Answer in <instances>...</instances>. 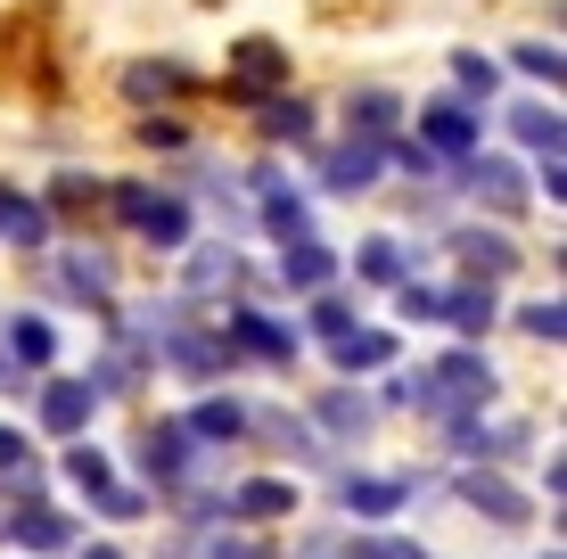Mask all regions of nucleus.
<instances>
[{
    "label": "nucleus",
    "mask_w": 567,
    "mask_h": 559,
    "mask_svg": "<svg viewBox=\"0 0 567 559\" xmlns=\"http://www.w3.org/2000/svg\"><path fill=\"white\" fill-rule=\"evenodd\" d=\"M9 345H17V362H50V345H58V338H50V321H33V313H25V321L9 330Z\"/></svg>",
    "instance_id": "5701e85b"
},
{
    "label": "nucleus",
    "mask_w": 567,
    "mask_h": 559,
    "mask_svg": "<svg viewBox=\"0 0 567 559\" xmlns=\"http://www.w3.org/2000/svg\"><path fill=\"white\" fill-rule=\"evenodd\" d=\"M230 330H239V345H256V354H271V362L297 354V330H280V321H264V313H239Z\"/></svg>",
    "instance_id": "4468645a"
},
{
    "label": "nucleus",
    "mask_w": 567,
    "mask_h": 559,
    "mask_svg": "<svg viewBox=\"0 0 567 559\" xmlns=\"http://www.w3.org/2000/svg\"><path fill=\"white\" fill-rule=\"evenodd\" d=\"M386 354H395L386 330H338V371H379Z\"/></svg>",
    "instance_id": "9d476101"
},
{
    "label": "nucleus",
    "mask_w": 567,
    "mask_h": 559,
    "mask_svg": "<svg viewBox=\"0 0 567 559\" xmlns=\"http://www.w3.org/2000/svg\"><path fill=\"white\" fill-rule=\"evenodd\" d=\"M264 428H271V436H280V445H297V453H321V445H312V428H305V420H280V412H271V420H264Z\"/></svg>",
    "instance_id": "7c9ffc66"
},
{
    "label": "nucleus",
    "mask_w": 567,
    "mask_h": 559,
    "mask_svg": "<svg viewBox=\"0 0 567 559\" xmlns=\"http://www.w3.org/2000/svg\"><path fill=\"white\" fill-rule=\"evenodd\" d=\"M354 559H427V551L403 544V535H370V544H354Z\"/></svg>",
    "instance_id": "bb28decb"
},
{
    "label": "nucleus",
    "mask_w": 567,
    "mask_h": 559,
    "mask_svg": "<svg viewBox=\"0 0 567 559\" xmlns=\"http://www.w3.org/2000/svg\"><path fill=\"white\" fill-rule=\"evenodd\" d=\"M100 510H107V518H141V494H132V486H107Z\"/></svg>",
    "instance_id": "c9c22d12"
},
{
    "label": "nucleus",
    "mask_w": 567,
    "mask_h": 559,
    "mask_svg": "<svg viewBox=\"0 0 567 559\" xmlns=\"http://www.w3.org/2000/svg\"><path fill=\"white\" fill-rule=\"evenodd\" d=\"M485 395H494V371H485V354H444L436 371L420 379V387H403V403H420V412H436V420L485 412Z\"/></svg>",
    "instance_id": "f257e3e1"
},
{
    "label": "nucleus",
    "mask_w": 567,
    "mask_h": 559,
    "mask_svg": "<svg viewBox=\"0 0 567 559\" xmlns=\"http://www.w3.org/2000/svg\"><path fill=\"white\" fill-rule=\"evenodd\" d=\"M551 559H559V551H551Z\"/></svg>",
    "instance_id": "ea45409f"
},
{
    "label": "nucleus",
    "mask_w": 567,
    "mask_h": 559,
    "mask_svg": "<svg viewBox=\"0 0 567 559\" xmlns=\"http://www.w3.org/2000/svg\"><path fill=\"white\" fill-rule=\"evenodd\" d=\"M280 272H288V288H321V280H329V247H321V239H297V247L280 256Z\"/></svg>",
    "instance_id": "2eb2a0df"
},
{
    "label": "nucleus",
    "mask_w": 567,
    "mask_h": 559,
    "mask_svg": "<svg viewBox=\"0 0 567 559\" xmlns=\"http://www.w3.org/2000/svg\"><path fill=\"white\" fill-rule=\"evenodd\" d=\"M362 272H370V280H412V256H403L395 239H370V247H362Z\"/></svg>",
    "instance_id": "aec40b11"
},
{
    "label": "nucleus",
    "mask_w": 567,
    "mask_h": 559,
    "mask_svg": "<svg viewBox=\"0 0 567 559\" xmlns=\"http://www.w3.org/2000/svg\"><path fill=\"white\" fill-rule=\"evenodd\" d=\"M148 477H189L198 469V445H189V420H173V428H148Z\"/></svg>",
    "instance_id": "20e7f679"
},
{
    "label": "nucleus",
    "mask_w": 567,
    "mask_h": 559,
    "mask_svg": "<svg viewBox=\"0 0 567 559\" xmlns=\"http://www.w3.org/2000/svg\"><path fill=\"white\" fill-rule=\"evenodd\" d=\"M83 559H124V551H107V544H100V551H83Z\"/></svg>",
    "instance_id": "58836bf2"
},
{
    "label": "nucleus",
    "mask_w": 567,
    "mask_h": 559,
    "mask_svg": "<svg viewBox=\"0 0 567 559\" xmlns=\"http://www.w3.org/2000/svg\"><path fill=\"white\" fill-rule=\"evenodd\" d=\"M420 141H427V148H436V157H461V148H468V141H477V115H468L461 100H436V107H427V115H420Z\"/></svg>",
    "instance_id": "7ed1b4c3"
},
{
    "label": "nucleus",
    "mask_w": 567,
    "mask_h": 559,
    "mask_svg": "<svg viewBox=\"0 0 567 559\" xmlns=\"http://www.w3.org/2000/svg\"><path fill=\"white\" fill-rule=\"evenodd\" d=\"M91 420V379H58V387L42 395V428H58V436H74Z\"/></svg>",
    "instance_id": "423d86ee"
},
{
    "label": "nucleus",
    "mask_w": 567,
    "mask_h": 559,
    "mask_svg": "<svg viewBox=\"0 0 567 559\" xmlns=\"http://www.w3.org/2000/svg\"><path fill=\"white\" fill-rule=\"evenodd\" d=\"M0 230H17V239H42V206H25V189H0Z\"/></svg>",
    "instance_id": "6ab92c4d"
},
{
    "label": "nucleus",
    "mask_w": 567,
    "mask_h": 559,
    "mask_svg": "<svg viewBox=\"0 0 567 559\" xmlns=\"http://www.w3.org/2000/svg\"><path fill=\"white\" fill-rule=\"evenodd\" d=\"M288 74V50H271V42H239V83L256 91V83H280Z\"/></svg>",
    "instance_id": "f3484780"
},
{
    "label": "nucleus",
    "mask_w": 567,
    "mask_h": 559,
    "mask_svg": "<svg viewBox=\"0 0 567 559\" xmlns=\"http://www.w3.org/2000/svg\"><path fill=\"white\" fill-rule=\"evenodd\" d=\"M461 503L485 510V518H502V527H518V518H526V503L502 486V477H461Z\"/></svg>",
    "instance_id": "0eeeda50"
},
{
    "label": "nucleus",
    "mask_w": 567,
    "mask_h": 559,
    "mask_svg": "<svg viewBox=\"0 0 567 559\" xmlns=\"http://www.w3.org/2000/svg\"><path fill=\"white\" fill-rule=\"evenodd\" d=\"M115 215L141 222L156 247H182V239H189V215H182L173 198H156V189H115Z\"/></svg>",
    "instance_id": "f03ea898"
},
{
    "label": "nucleus",
    "mask_w": 567,
    "mask_h": 559,
    "mask_svg": "<svg viewBox=\"0 0 567 559\" xmlns=\"http://www.w3.org/2000/svg\"><path fill=\"white\" fill-rule=\"evenodd\" d=\"M124 91H141V100H148V91H182V66H132Z\"/></svg>",
    "instance_id": "a878e982"
},
{
    "label": "nucleus",
    "mask_w": 567,
    "mask_h": 559,
    "mask_svg": "<svg viewBox=\"0 0 567 559\" xmlns=\"http://www.w3.org/2000/svg\"><path fill=\"white\" fill-rule=\"evenodd\" d=\"M321 182H329V189H370V182H379V141L329 148V157H321Z\"/></svg>",
    "instance_id": "39448f33"
},
{
    "label": "nucleus",
    "mask_w": 567,
    "mask_h": 559,
    "mask_svg": "<svg viewBox=\"0 0 567 559\" xmlns=\"http://www.w3.org/2000/svg\"><path fill=\"white\" fill-rule=\"evenodd\" d=\"M518 66H526V74H551V83H559V50H543V42H526Z\"/></svg>",
    "instance_id": "72a5a7b5"
},
{
    "label": "nucleus",
    "mask_w": 567,
    "mask_h": 559,
    "mask_svg": "<svg viewBox=\"0 0 567 559\" xmlns=\"http://www.w3.org/2000/svg\"><path fill=\"white\" fill-rule=\"evenodd\" d=\"M526 330H535V338H559V297H543V304H526Z\"/></svg>",
    "instance_id": "2f4dec72"
},
{
    "label": "nucleus",
    "mask_w": 567,
    "mask_h": 559,
    "mask_svg": "<svg viewBox=\"0 0 567 559\" xmlns=\"http://www.w3.org/2000/svg\"><path fill=\"white\" fill-rule=\"evenodd\" d=\"M264 132H271V141H305V132H312V107H297V100H271Z\"/></svg>",
    "instance_id": "4be33fe9"
},
{
    "label": "nucleus",
    "mask_w": 567,
    "mask_h": 559,
    "mask_svg": "<svg viewBox=\"0 0 567 559\" xmlns=\"http://www.w3.org/2000/svg\"><path fill=\"white\" fill-rule=\"evenodd\" d=\"M66 280L83 288V297H107V263H91V256H74V263H66Z\"/></svg>",
    "instance_id": "c85d7f7f"
},
{
    "label": "nucleus",
    "mask_w": 567,
    "mask_h": 559,
    "mask_svg": "<svg viewBox=\"0 0 567 559\" xmlns=\"http://www.w3.org/2000/svg\"><path fill=\"white\" fill-rule=\"evenodd\" d=\"M66 469H74V486H91V494H100V486H107V460H100V453H91V445H74V460H66Z\"/></svg>",
    "instance_id": "cd10ccee"
},
{
    "label": "nucleus",
    "mask_w": 567,
    "mask_h": 559,
    "mask_svg": "<svg viewBox=\"0 0 567 559\" xmlns=\"http://www.w3.org/2000/svg\"><path fill=\"white\" fill-rule=\"evenodd\" d=\"M518 141L526 148H559V115L551 107H518Z\"/></svg>",
    "instance_id": "b1692460"
},
{
    "label": "nucleus",
    "mask_w": 567,
    "mask_h": 559,
    "mask_svg": "<svg viewBox=\"0 0 567 559\" xmlns=\"http://www.w3.org/2000/svg\"><path fill=\"white\" fill-rule=\"evenodd\" d=\"M321 420H329V428H346V436H362V428H370V403H362V395H329Z\"/></svg>",
    "instance_id": "393cba45"
},
{
    "label": "nucleus",
    "mask_w": 567,
    "mask_h": 559,
    "mask_svg": "<svg viewBox=\"0 0 567 559\" xmlns=\"http://www.w3.org/2000/svg\"><path fill=\"white\" fill-rule=\"evenodd\" d=\"M468 189H477V198H494V206H518V165H502V157L468 165Z\"/></svg>",
    "instance_id": "dca6fc26"
},
{
    "label": "nucleus",
    "mask_w": 567,
    "mask_h": 559,
    "mask_svg": "<svg viewBox=\"0 0 567 559\" xmlns=\"http://www.w3.org/2000/svg\"><path fill=\"white\" fill-rule=\"evenodd\" d=\"M206 559H271V551H256V544H214Z\"/></svg>",
    "instance_id": "4c0bfd02"
},
{
    "label": "nucleus",
    "mask_w": 567,
    "mask_h": 559,
    "mask_svg": "<svg viewBox=\"0 0 567 559\" xmlns=\"http://www.w3.org/2000/svg\"><path fill=\"white\" fill-rule=\"evenodd\" d=\"M436 321H461V330H485V321H494V280H468V288H453V297L436 304Z\"/></svg>",
    "instance_id": "9b49d317"
},
{
    "label": "nucleus",
    "mask_w": 567,
    "mask_h": 559,
    "mask_svg": "<svg viewBox=\"0 0 567 559\" xmlns=\"http://www.w3.org/2000/svg\"><path fill=\"white\" fill-rule=\"evenodd\" d=\"M354 132L362 141H386V132H395V100H386V91H362L354 100Z\"/></svg>",
    "instance_id": "a211bd4d"
},
{
    "label": "nucleus",
    "mask_w": 567,
    "mask_h": 559,
    "mask_svg": "<svg viewBox=\"0 0 567 559\" xmlns=\"http://www.w3.org/2000/svg\"><path fill=\"white\" fill-rule=\"evenodd\" d=\"M239 428H247L239 403H198V412H189V436H239Z\"/></svg>",
    "instance_id": "412c9836"
},
{
    "label": "nucleus",
    "mask_w": 567,
    "mask_h": 559,
    "mask_svg": "<svg viewBox=\"0 0 567 559\" xmlns=\"http://www.w3.org/2000/svg\"><path fill=\"white\" fill-rule=\"evenodd\" d=\"M461 256H468V272H485V280H502L518 263V247L502 239V230H461Z\"/></svg>",
    "instance_id": "6e6552de"
},
{
    "label": "nucleus",
    "mask_w": 567,
    "mask_h": 559,
    "mask_svg": "<svg viewBox=\"0 0 567 559\" xmlns=\"http://www.w3.org/2000/svg\"><path fill=\"white\" fill-rule=\"evenodd\" d=\"M436 304H444V297H436V288H420V280H412V288H403V313H412V321H436Z\"/></svg>",
    "instance_id": "473e14b6"
},
{
    "label": "nucleus",
    "mask_w": 567,
    "mask_h": 559,
    "mask_svg": "<svg viewBox=\"0 0 567 559\" xmlns=\"http://www.w3.org/2000/svg\"><path fill=\"white\" fill-rule=\"evenodd\" d=\"M230 510H247V518H280V510H297V494H288L280 477H247V486L230 494Z\"/></svg>",
    "instance_id": "ddd939ff"
},
{
    "label": "nucleus",
    "mask_w": 567,
    "mask_h": 559,
    "mask_svg": "<svg viewBox=\"0 0 567 559\" xmlns=\"http://www.w3.org/2000/svg\"><path fill=\"white\" fill-rule=\"evenodd\" d=\"M403 494H412L403 477H346V503H354L362 518H386V510L403 503Z\"/></svg>",
    "instance_id": "f8f14e48"
},
{
    "label": "nucleus",
    "mask_w": 567,
    "mask_h": 559,
    "mask_svg": "<svg viewBox=\"0 0 567 559\" xmlns=\"http://www.w3.org/2000/svg\"><path fill=\"white\" fill-rule=\"evenodd\" d=\"M0 469H33V460H25V436H17V428H0Z\"/></svg>",
    "instance_id": "e433bc0d"
},
{
    "label": "nucleus",
    "mask_w": 567,
    "mask_h": 559,
    "mask_svg": "<svg viewBox=\"0 0 567 559\" xmlns=\"http://www.w3.org/2000/svg\"><path fill=\"white\" fill-rule=\"evenodd\" d=\"M9 535H17V544H25V551H66V518H58V510H17L9 518Z\"/></svg>",
    "instance_id": "1a4fd4ad"
},
{
    "label": "nucleus",
    "mask_w": 567,
    "mask_h": 559,
    "mask_svg": "<svg viewBox=\"0 0 567 559\" xmlns=\"http://www.w3.org/2000/svg\"><path fill=\"white\" fill-rule=\"evenodd\" d=\"M230 272H239L230 256H198V263H189V288H223Z\"/></svg>",
    "instance_id": "c756f323"
},
{
    "label": "nucleus",
    "mask_w": 567,
    "mask_h": 559,
    "mask_svg": "<svg viewBox=\"0 0 567 559\" xmlns=\"http://www.w3.org/2000/svg\"><path fill=\"white\" fill-rule=\"evenodd\" d=\"M264 215H271V230H305V206L297 198H264Z\"/></svg>",
    "instance_id": "f704fd0d"
}]
</instances>
